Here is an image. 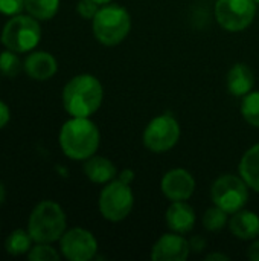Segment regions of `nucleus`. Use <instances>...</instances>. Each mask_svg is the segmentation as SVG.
Instances as JSON below:
<instances>
[{
	"mask_svg": "<svg viewBox=\"0 0 259 261\" xmlns=\"http://www.w3.org/2000/svg\"><path fill=\"white\" fill-rule=\"evenodd\" d=\"M104 90L99 80L93 75L82 73L73 76L63 90V106L72 116L89 118L102 102Z\"/></svg>",
	"mask_w": 259,
	"mask_h": 261,
	"instance_id": "f257e3e1",
	"label": "nucleus"
},
{
	"mask_svg": "<svg viewBox=\"0 0 259 261\" xmlns=\"http://www.w3.org/2000/svg\"><path fill=\"white\" fill-rule=\"evenodd\" d=\"M99 130L89 118L73 116L60 132V145L63 153L75 161H85L95 154L99 147Z\"/></svg>",
	"mask_w": 259,
	"mask_h": 261,
	"instance_id": "f03ea898",
	"label": "nucleus"
},
{
	"mask_svg": "<svg viewBox=\"0 0 259 261\" xmlns=\"http://www.w3.org/2000/svg\"><path fill=\"white\" fill-rule=\"evenodd\" d=\"M66 231V214L63 208L50 200L38 203L29 216L27 232L35 243H52Z\"/></svg>",
	"mask_w": 259,
	"mask_h": 261,
	"instance_id": "7ed1b4c3",
	"label": "nucleus"
},
{
	"mask_svg": "<svg viewBox=\"0 0 259 261\" xmlns=\"http://www.w3.org/2000/svg\"><path fill=\"white\" fill-rule=\"evenodd\" d=\"M130 28V14L119 5H104L93 17V34L105 46H116L124 41Z\"/></svg>",
	"mask_w": 259,
	"mask_h": 261,
	"instance_id": "20e7f679",
	"label": "nucleus"
},
{
	"mask_svg": "<svg viewBox=\"0 0 259 261\" xmlns=\"http://www.w3.org/2000/svg\"><path fill=\"white\" fill-rule=\"evenodd\" d=\"M2 44L14 50L17 54L32 50L40 38H41V28L32 15H14L8 20L2 31Z\"/></svg>",
	"mask_w": 259,
	"mask_h": 261,
	"instance_id": "39448f33",
	"label": "nucleus"
},
{
	"mask_svg": "<svg viewBox=\"0 0 259 261\" xmlns=\"http://www.w3.org/2000/svg\"><path fill=\"white\" fill-rule=\"evenodd\" d=\"M134 196L130 184L118 179L111 180L99 196V211L104 219L110 222L124 220L133 210Z\"/></svg>",
	"mask_w": 259,
	"mask_h": 261,
	"instance_id": "423d86ee",
	"label": "nucleus"
},
{
	"mask_svg": "<svg viewBox=\"0 0 259 261\" xmlns=\"http://www.w3.org/2000/svg\"><path fill=\"white\" fill-rule=\"evenodd\" d=\"M211 197L215 206L221 208L227 214H235L243 210L249 199L247 184L243 177L224 174L215 180L211 190Z\"/></svg>",
	"mask_w": 259,
	"mask_h": 261,
	"instance_id": "0eeeda50",
	"label": "nucleus"
},
{
	"mask_svg": "<svg viewBox=\"0 0 259 261\" xmlns=\"http://www.w3.org/2000/svg\"><path fill=\"white\" fill-rule=\"evenodd\" d=\"M255 14V0H217L215 5L217 21L229 32H240L249 28Z\"/></svg>",
	"mask_w": 259,
	"mask_h": 261,
	"instance_id": "6e6552de",
	"label": "nucleus"
},
{
	"mask_svg": "<svg viewBox=\"0 0 259 261\" xmlns=\"http://www.w3.org/2000/svg\"><path fill=\"white\" fill-rule=\"evenodd\" d=\"M180 138V127L174 116L160 115L154 118L143 132V145L154 153L171 150Z\"/></svg>",
	"mask_w": 259,
	"mask_h": 261,
	"instance_id": "1a4fd4ad",
	"label": "nucleus"
},
{
	"mask_svg": "<svg viewBox=\"0 0 259 261\" xmlns=\"http://www.w3.org/2000/svg\"><path fill=\"white\" fill-rule=\"evenodd\" d=\"M61 252L70 261H89L96 255L98 242L95 236L82 228H73L63 234Z\"/></svg>",
	"mask_w": 259,
	"mask_h": 261,
	"instance_id": "9d476101",
	"label": "nucleus"
},
{
	"mask_svg": "<svg viewBox=\"0 0 259 261\" xmlns=\"http://www.w3.org/2000/svg\"><path fill=\"white\" fill-rule=\"evenodd\" d=\"M194 190L195 180L192 174L183 168L171 170L162 179V191L172 202L188 200L194 194Z\"/></svg>",
	"mask_w": 259,
	"mask_h": 261,
	"instance_id": "9b49d317",
	"label": "nucleus"
},
{
	"mask_svg": "<svg viewBox=\"0 0 259 261\" xmlns=\"http://www.w3.org/2000/svg\"><path fill=\"white\" fill-rule=\"evenodd\" d=\"M191 252L189 242L182 236L165 234L162 236L151 251V258L154 261H185Z\"/></svg>",
	"mask_w": 259,
	"mask_h": 261,
	"instance_id": "f8f14e48",
	"label": "nucleus"
},
{
	"mask_svg": "<svg viewBox=\"0 0 259 261\" xmlns=\"http://www.w3.org/2000/svg\"><path fill=\"white\" fill-rule=\"evenodd\" d=\"M23 67L32 80L44 81V80L52 78L56 73L58 64H56V60L49 52L38 50V52H32L27 55Z\"/></svg>",
	"mask_w": 259,
	"mask_h": 261,
	"instance_id": "ddd939ff",
	"label": "nucleus"
},
{
	"mask_svg": "<svg viewBox=\"0 0 259 261\" xmlns=\"http://www.w3.org/2000/svg\"><path fill=\"white\" fill-rule=\"evenodd\" d=\"M166 223L171 231L186 234L195 225V213L185 200H176L166 211Z\"/></svg>",
	"mask_w": 259,
	"mask_h": 261,
	"instance_id": "4468645a",
	"label": "nucleus"
},
{
	"mask_svg": "<svg viewBox=\"0 0 259 261\" xmlns=\"http://www.w3.org/2000/svg\"><path fill=\"white\" fill-rule=\"evenodd\" d=\"M229 228L240 240H252L259 236V217L246 210L237 211L229 220Z\"/></svg>",
	"mask_w": 259,
	"mask_h": 261,
	"instance_id": "2eb2a0df",
	"label": "nucleus"
},
{
	"mask_svg": "<svg viewBox=\"0 0 259 261\" xmlns=\"http://www.w3.org/2000/svg\"><path fill=\"white\" fill-rule=\"evenodd\" d=\"M255 86L253 72L247 64L238 63L227 73V89L235 96H246Z\"/></svg>",
	"mask_w": 259,
	"mask_h": 261,
	"instance_id": "dca6fc26",
	"label": "nucleus"
},
{
	"mask_svg": "<svg viewBox=\"0 0 259 261\" xmlns=\"http://www.w3.org/2000/svg\"><path fill=\"white\" fill-rule=\"evenodd\" d=\"M84 173L92 182L105 184V182H111L116 177V167L107 158L92 156V158L85 159Z\"/></svg>",
	"mask_w": 259,
	"mask_h": 261,
	"instance_id": "f3484780",
	"label": "nucleus"
},
{
	"mask_svg": "<svg viewBox=\"0 0 259 261\" xmlns=\"http://www.w3.org/2000/svg\"><path fill=\"white\" fill-rule=\"evenodd\" d=\"M240 176L247 187L259 193V144L249 148L240 162Z\"/></svg>",
	"mask_w": 259,
	"mask_h": 261,
	"instance_id": "a211bd4d",
	"label": "nucleus"
},
{
	"mask_svg": "<svg viewBox=\"0 0 259 261\" xmlns=\"http://www.w3.org/2000/svg\"><path fill=\"white\" fill-rule=\"evenodd\" d=\"M60 8V0H24V9L37 20H50Z\"/></svg>",
	"mask_w": 259,
	"mask_h": 261,
	"instance_id": "6ab92c4d",
	"label": "nucleus"
},
{
	"mask_svg": "<svg viewBox=\"0 0 259 261\" xmlns=\"http://www.w3.org/2000/svg\"><path fill=\"white\" fill-rule=\"evenodd\" d=\"M34 240H32V237L29 236L27 231L15 229L6 239L5 248H6V252H9L11 255H23V254L31 251V243Z\"/></svg>",
	"mask_w": 259,
	"mask_h": 261,
	"instance_id": "aec40b11",
	"label": "nucleus"
},
{
	"mask_svg": "<svg viewBox=\"0 0 259 261\" xmlns=\"http://www.w3.org/2000/svg\"><path fill=\"white\" fill-rule=\"evenodd\" d=\"M241 115L250 125L259 128V90L244 96L241 102Z\"/></svg>",
	"mask_w": 259,
	"mask_h": 261,
	"instance_id": "412c9836",
	"label": "nucleus"
},
{
	"mask_svg": "<svg viewBox=\"0 0 259 261\" xmlns=\"http://www.w3.org/2000/svg\"><path fill=\"white\" fill-rule=\"evenodd\" d=\"M203 225L211 232L221 231L227 225V213L218 206L209 208L203 216Z\"/></svg>",
	"mask_w": 259,
	"mask_h": 261,
	"instance_id": "4be33fe9",
	"label": "nucleus"
},
{
	"mask_svg": "<svg viewBox=\"0 0 259 261\" xmlns=\"http://www.w3.org/2000/svg\"><path fill=\"white\" fill-rule=\"evenodd\" d=\"M20 70H21V63H20V58L17 57V52L6 49L5 52L0 54V72H2V75H5L8 78H14L18 75Z\"/></svg>",
	"mask_w": 259,
	"mask_h": 261,
	"instance_id": "5701e85b",
	"label": "nucleus"
},
{
	"mask_svg": "<svg viewBox=\"0 0 259 261\" xmlns=\"http://www.w3.org/2000/svg\"><path fill=\"white\" fill-rule=\"evenodd\" d=\"M27 258L31 261H58L60 255L49 243H37V246L27 252Z\"/></svg>",
	"mask_w": 259,
	"mask_h": 261,
	"instance_id": "b1692460",
	"label": "nucleus"
},
{
	"mask_svg": "<svg viewBox=\"0 0 259 261\" xmlns=\"http://www.w3.org/2000/svg\"><path fill=\"white\" fill-rule=\"evenodd\" d=\"M76 11L82 18H92L93 20V17L99 11V5L93 0H79Z\"/></svg>",
	"mask_w": 259,
	"mask_h": 261,
	"instance_id": "393cba45",
	"label": "nucleus"
},
{
	"mask_svg": "<svg viewBox=\"0 0 259 261\" xmlns=\"http://www.w3.org/2000/svg\"><path fill=\"white\" fill-rule=\"evenodd\" d=\"M24 8V0H0V12L5 15H17Z\"/></svg>",
	"mask_w": 259,
	"mask_h": 261,
	"instance_id": "a878e982",
	"label": "nucleus"
},
{
	"mask_svg": "<svg viewBox=\"0 0 259 261\" xmlns=\"http://www.w3.org/2000/svg\"><path fill=\"white\" fill-rule=\"evenodd\" d=\"M9 109H8V106L3 102V101H0V128H3L8 122H9Z\"/></svg>",
	"mask_w": 259,
	"mask_h": 261,
	"instance_id": "bb28decb",
	"label": "nucleus"
},
{
	"mask_svg": "<svg viewBox=\"0 0 259 261\" xmlns=\"http://www.w3.org/2000/svg\"><path fill=\"white\" fill-rule=\"evenodd\" d=\"M205 245H206V242H205V239H203L202 236H198V237H194V239L189 242L191 251H195V252H200V251L205 248Z\"/></svg>",
	"mask_w": 259,
	"mask_h": 261,
	"instance_id": "cd10ccee",
	"label": "nucleus"
},
{
	"mask_svg": "<svg viewBox=\"0 0 259 261\" xmlns=\"http://www.w3.org/2000/svg\"><path fill=\"white\" fill-rule=\"evenodd\" d=\"M249 258L253 261H259V240L255 242L250 248H249V252H247Z\"/></svg>",
	"mask_w": 259,
	"mask_h": 261,
	"instance_id": "c85d7f7f",
	"label": "nucleus"
},
{
	"mask_svg": "<svg viewBox=\"0 0 259 261\" xmlns=\"http://www.w3.org/2000/svg\"><path fill=\"white\" fill-rule=\"evenodd\" d=\"M119 179L124 180V182H127V184H131L133 179H134V177H133V171H131V170H124V171L121 173Z\"/></svg>",
	"mask_w": 259,
	"mask_h": 261,
	"instance_id": "c756f323",
	"label": "nucleus"
},
{
	"mask_svg": "<svg viewBox=\"0 0 259 261\" xmlns=\"http://www.w3.org/2000/svg\"><path fill=\"white\" fill-rule=\"evenodd\" d=\"M206 260H229V257L223 255V254H209L206 257Z\"/></svg>",
	"mask_w": 259,
	"mask_h": 261,
	"instance_id": "7c9ffc66",
	"label": "nucleus"
},
{
	"mask_svg": "<svg viewBox=\"0 0 259 261\" xmlns=\"http://www.w3.org/2000/svg\"><path fill=\"white\" fill-rule=\"evenodd\" d=\"M5 197H6V190H5L3 184H0V205L5 202Z\"/></svg>",
	"mask_w": 259,
	"mask_h": 261,
	"instance_id": "2f4dec72",
	"label": "nucleus"
},
{
	"mask_svg": "<svg viewBox=\"0 0 259 261\" xmlns=\"http://www.w3.org/2000/svg\"><path fill=\"white\" fill-rule=\"evenodd\" d=\"M93 2H96L98 5H108L111 0H93Z\"/></svg>",
	"mask_w": 259,
	"mask_h": 261,
	"instance_id": "473e14b6",
	"label": "nucleus"
},
{
	"mask_svg": "<svg viewBox=\"0 0 259 261\" xmlns=\"http://www.w3.org/2000/svg\"><path fill=\"white\" fill-rule=\"evenodd\" d=\"M255 2H256V3H259V0H255Z\"/></svg>",
	"mask_w": 259,
	"mask_h": 261,
	"instance_id": "72a5a7b5",
	"label": "nucleus"
}]
</instances>
